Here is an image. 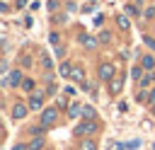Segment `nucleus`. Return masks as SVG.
<instances>
[{
	"instance_id": "obj_1",
	"label": "nucleus",
	"mask_w": 155,
	"mask_h": 150,
	"mask_svg": "<svg viewBox=\"0 0 155 150\" xmlns=\"http://www.w3.org/2000/svg\"><path fill=\"white\" fill-rule=\"evenodd\" d=\"M56 116H58V106H48V109H44L41 111V126H51L53 121H56Z\"/></svg>"
},
{
	"instance_id": "obj_2",
	"label": "nucleus",
	"mask_w": 155,
	"mask_h": 150,
	"mask_svg": "<svg viewBox=\"0 0 155 150\" xmlns=\"http://www.w3.org/2000/svg\"><path fill=\"white\" fill-rule=\"evenodd\" d=\"M94 131H97V121H82V123H78L75 135H92Z\"/></svg>"
},
{
	"instance_id": "obj_3",
	"label": "nucleus",
	"mask_w": 155,
	"mask_h": 150,
	"mask_svg": "<svg viewBox=\"0 0 155 150\" xmlns=\"http://www.w3.org/2000/svg\"><path fill=\"white\" fill-rule=\"evenodd\" d=\"M19 82H24V80H22V73H19V70H12V73H10L7 77H5V85H7V87H17Z\"/></svg>"
},
{
	"instance_id": "obj_4",
	"label": "nucleus",
	"mask_w": 155,
	"mask_h": 150,
	"mask_svg": "<svg viewBox=\"0 0 155 150\" xmlns=\"http://www.w3.org/2000/svg\"><path fill=\"white\" fill-rule=\"evenodd\" d=\"M29 109H36V111H39V109H44V94H41V92L29 97Z\"/></svg>"
},
{
	"instance_id": "obj_5",
	"label": "nucleus",
	"mask_w": 155,
	"mask_h": 150,
	"mask_svg": "<svg viewBox=\"0 0 155 150\" xmlns=\"http://www.w3.org/2000/svg\"><path fill=\"white\" fill-rule=\"evenodd\" d=\"M27 109H29V104H15L12 106V119H17V121L24 119L27 116Z\"/></svg>"
},
{
	"instance_id": "obj_6",
	"label": "nucleus",
	"mask_w": 155,
	"mask_h": 150,
	"mask_svg": "<svg viewBox=\"0 0 155 150\" xmlns=\"http://www.w3.org/2000/svg\"><path fill=\"white\" fill-rule=\"evenodd\" d=\"M99 77H102V80H111V77H114V65H111V63H104V65L99 68Z\"/></svg>"
},
{
	"instance_id": "obj_7",
	"label": "nucleus",
	"mask_w": 155,
	"mask_h": 150,
	"mask_svg": "<svg viewBox=\"0 0 155 150\" xmlns=\"http://www.w3.org/2000/svg\"><path fill=\"white\" fill-rule=\"evenodd\" d=\"M68 116H70V119H78V116H82V104H70V109H68Z\"/></svg>"
},
{
	"instance_id": "obj_8",
	"label": "nucleus",
	"mask_w": 155,
	"mask_h": 150,
	"mask_svg": "<svg viewBox=\"0 0 155 150\" xmlns=\"http://www.w3.org/2000/svg\"><path fill=\"white\" fill-rule=\"evenodd\" d=\"M82 116H85L87 121H94V119H97V111H94L92 106H87V104H82Z\"/></svg>"
},
{
	"instance_id": "obj_9",
	"label": "nucleus",
	"mask_w": 155,
	"mask_h": 150,
	"mask_svg": "<svg viewBox=\"0 0 155 150\" xmlns=\"http://www.w3.org/2000/svg\"><path fill=\"white\" fill-rule=\"evenodd\" d=\"M80 150H97V140H92V138H85V140L80 143Z\"/></svg>"
},
{
	"instance_id": "obj_10",
	"label": "nucleus",
	"mask_w": 155,
	"mask_h": 150,
	"mask_svg": "<svg viewBox=\"0 0 155 150\" xmlns=\"http://www.w3.org/2000/svg\"><path fill=\"white\" fill-rule=\"evenodd\" d=\"M58 70H61V75H63V77H70V75H73V65H70V63H61V68H58Z\"/></svg>"
},
{
	"instance_id": "obj_11",
	"label": "nucleus",
	"mask_w": 155,
	"mask_h": 150,
	"mask_svg": "<svg viewBox=\"0 0 155 150\" xmlns=\"http://www.w3.org/2000/svg\"><path fill=\"white\" fill-rule=\"evenodd\" d=\"M41 148H44V138H34L29 143V150H41Z\"/></svg>"
},
{
	"instance_id": "obj_12",
	"label": "nucleus",
	"mask_w": 155,
	"mask_h": 150,
	"mask_svg": "<svg viewBox=\"0 0 155 150\" xmlns=\"http://www.w3.org/2000/svg\"><path fill=\"white\" fill-rule=\"evenodd\" d=\"M153 65H155V58H153V56H145V58H143V68H145V70H153Z\"/></svg>"
},
{
	"instance_id": "obj_13",
	"label": "nucleus",
	"mask_w": 155,
	"mask_h": 150,
	"mask_svg": "<svg viewBox=\"0 0 155 150\" xmlns=\"http://www.w3.org/2000/svg\"><path fill=\"white\" fill-rule=\"evenodd\" d=\"M22 90H24V92H31V90H34V80H29V77H27V80L22 82Z\"/></svg>"
},
{
	"instance_id": "obj_14",
	"label": "nucleus",
	"mask_w": 155,
	"mask_h": 150,
	"mask_svg": "<svg viewBox=\"0 0 155 150\" xmlns=\"http://www.w3.org/2000/svg\"><path fill=\"white\" fill-rule=\"evenodd\" d=\"M116 22H119V27H121V29H128V19H126L124 15H119V17H116Z\"/></svg>"
},
{
	"instance_id": "obj_15",
	"label": "nucleus",
	"mask_w": 155,
	"mask_h": 150,
	"mask_svg": "<svg viewBox=\"0 0 155 150\" xmlns=\"http://www.w3.org/2000/svg\"><path fill=\"white\" fill-rule=\"evenodd\" d=\"M80 41H82V44H85L87 48H92V46L97 44V41H94V39H90V36H80Z\"/></svg>"
},
{
	"instance_id": "obj_16",
	"label": "nucleus",
	"mask_w": 155,
	"mask_h": 150,
	"mask_svg": "<svg viewBox=\"0 0 155 150\" xmlns=\"http://www.w3.org/2000/svg\"><path fill=\"white\" fill-rule=\"evenodd\" d=\"M70 77H73V80H82V77H85V73H82L80 68H73V75H70Z\"/></svg>"
},
{
	"instance_id": "obj_17",
	"label": "nucleus",
	"mask_w": 155,
	"mask_h": 150,
	"mask_svg": "<svg viewBox=\"0 0 155 150\" xmlns=\"http://www.w3.org/2000/svg\"><path fill=\"white\" fill-rule=\"evenodd\" d=\"M140 75H143V70H140V68L136 65V68L131 70V77H133V80H140Z\"/></svg>"
},
{
	"instance_id": "obj_18",
	"label": "nucleus",
	"mask_w": 155,
	"mask_h": 150,
	"mask_svg": "<svg viewBox=\"0 0 155 150\" xmlns=\"http://www.w3.org/2000/svg\"><path fill=\"white\" fill-rule=\"evenodd\" d=\"M153 80H155V75H145V77L140 80V87H148V85H150Z\"/></svg>"
},
{
	"instance_id": "obj_19",
	"label": "nucleus",
	"mask_w": 155,
	"mask_h": 150,
	"mask_svg": "<svg viewBox=\"0 0 155 150\" xmlns=\"http://www.w3.org/2000/svg\"><path fill=\"white\" fill-rule=\"evenodd\" d=\"M41 65H44V68H51V58H48V56H46V53H44V56H41Z\"/></svg>"
},
{
	"instance_id": "obj_20",
	"label": "nucleus",
	"mask_w": 155,
	"mask_h": 150,
	"mask_svg": "<svg viewBox=\"0 0 155 150\" xmlns=\"http://www.w3.org/2000/svg\"><path fill=\"white\" fill-rule=\"evenodd\" d=\"M119 90H121V80H114V82H111V92H114V94H116V92H119Z\"/></svg>"
},
{
	"instance_id": "obj_21",
	"label": "nucleus",
	"mask_w": 155,
	"mask_h": 150,
	"mask_svg": "<svg viewBox=\"0 0 155 150\" xmlns=\"http://www.w3.org/2000/svg\"><path fill=\"white\" fill-rule=\"evenodd\" d=\"M56 106H58V109H63V106H65V99H63V97H58V99H56Z\"/></svg>"
},
{
	"instance_id": "obj_22",
	"label": "nucleus",
	"mask_w": 155,
	"mask_h": 150,
	"mask_svg": "<svg viewBox=\"0 0 155 150\" xmlns=\"http://www.w3.org/2000/svg\"><path fill=\"white\" fill-rule=\"evenodd\" d=\"M12 150H29V145H24V143H17Z\"/></svg>"
},
{
	"instance_id": "obj_23",
	"label": "nucleus",
	"mask_w": 155,
	"mask_h": 150,
	"mask_svg": "<svg viewBox=\"0 0 155 150\" xmlns=\"http://www.w3.org/2000/svg\"><path fill=\"white\" fill-rule=\"evenodd\" d=\"M126 12H128V15H138V10H136L133 5H128V7H126Z\"/></svg>"
},
{
	"instance_id": "obj_24",
	"label": "nucleus",
	"mask_w": 155,
	"mask_h": 150,
	"mask_svg": "<svg viewBox=\"0 0 155 150\" xmlns=\"http://www.w3.org/2000/svg\"><path fill=\"white\" fill-rule=\"evenodd\" d=\"M99 39H102V41H109L111 36H109V31H102V34H99Z\"/></svg>"
},
{
	"instance_id": "obj_25",
	"label": "nucleus",
	"mask_w": 155,
	"mask_h": 150,
	"mask_svg": "<svg viewBox=\"0 0 155 150\" xmlns=\"http://www.w3.org/2000/svg\"><path fill=\"white\" fill-rule=\"evenodd\" d=\"M145 44H148V46H150V48H155V41H153V39H150V36H145Z\"/></svg>"
},
{
	"instance_id": "obj_26",
	"label": "nucleus",
	"mask_w": 155,
	"mask_h": 150,
	"mask_svg": "<svg viewBox=\"0 0 155 150\" xmlns=\"http://www.w3.org/2000/svg\"><path fill=\"white\" fill-rule=\"evenodd\" d=\"M24 5H27V0H17V10H19V7H24Z\"/></svg>"
},
{
	"instance_id": "obj_27",
	"label": "nucleus",
	"mask_w": 155,
	"mask_h": 150,
	"mask_svg": "<svg viewBox=\"0 0 155 150\" xmlns=\"http://www.w3.org/2000/svg\"><path fill=\"white\" fill-rule=\"evenodd\" d=\"M48 7H51V10H56V0H48Z\"/></svg>"
},
{
	"instance_id": "obj_28",
	"label": "nucleus",
	"mask_w": 155,
	"mask_h": 150,
	"mask_svg": "<svg viewBox=\"0 0 155 150\" xmlns=\"http://www.w3.org/2000/svg\"><path fill=\"white\" fill-rule=\"evenodd\" d=\"M150 102H153V104H155V90H153V92H150Z\"/></svg>"
},
{
	"instance_id": "obj_29",
	"label": "nucleus",
	"mask_w": 155,
	"mask_h": 150,
	"mask_svg": "<svg viewBox=\"0 0 155 150\" xmlns=\"http://www.w3.org/2000/svg\"><path fill=\"white\" fill-rule=\"evenodd\" d=\"M150 111H153V116H155V104H153V106H150Z\"/></svg>"
}]
</instances>
